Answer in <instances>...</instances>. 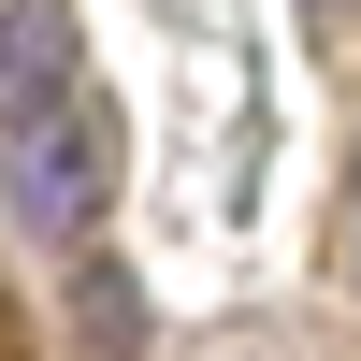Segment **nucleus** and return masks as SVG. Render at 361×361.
<instances>
[{
  "label": "nucleus",
  "mask_w": 361,
  "mask_h": 361,
  "mask_svg": "<svg viewBox=\"0 0 361 361\" xmlns=\"http://www.w3.org/2000/svg\"><path fill=\"white\" fill-rule=\"evenodd\" d=\"M102 202H116V116H102V102H44V116H15V231L73 246Z\"/></svg>",
  "instance_id": "1"
},
{
  "label": "nucleus",
  "mask_w": 361,
  "mask_h": 361,
  "mask_svg": "<svg viewBox=\"0 0 361 361\" xmlns=\"http://www.w3.org/2000/svg\"><path fill=\"white\" fill-rule=\"evenodd\" d=\"M44 102H73V15L15 0L0 15V116H44Z\"/></svg>",
  "instance_id": "2"
},
{
  "label": "nucleus",
  "mask_w": 361,
  "mask_h": 361,
  "mask_svg": "<svg viewBox=\"0 0 361 361\" xmlns=\"http://www.w3.org/2000/svg\"><path fill=\"white\" fill-rule=\"evenodd\" d=\"M87 289V333H102V361H130V275H73Z\"/></svg>",
  "instance_id": "3"
}]
</instances>
